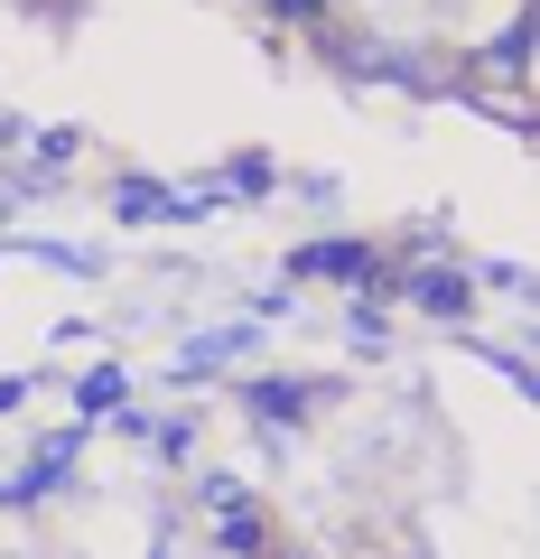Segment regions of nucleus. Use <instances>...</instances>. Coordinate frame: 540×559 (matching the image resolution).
Wrapping results in <instances>:
<instances>
[{
  "label": "nucleus",
  "mask_w": 540,
  "mask_h": 559,
  "mask_svg": "<svg viewBox=\"0 0 540 559\" xmlns=\"http://www.w3.org/2000/svg\"><path fill=\"white\" fill-rule=\"evenodd\" d=\"M299 280H382V252L373 242H355V234H326V242H299V261H289Z\"/></svg>",
  "instance_id": "nucleus-3"
},
{
  "label": "nucleus",
  "mask_w": 540,
  "mask_h": 559,
  "mask_svg": "<svg viewBox=\"0 0 540 559\" xmlns=\"http://www.w3.org/2000/svg\"><path fill=\"white\" fill-rule=\"evenodd\" d=\"M215 550H233V559H261V522H224V532H215Z\"/></svg>",
  "instance_id": "nucleus-8"
},
{
  "label": "nucleus",
  "mask_w": 540,
  "mask_h": 559,
  "mask_svg": "<svg viewBox=\"0 0 540 559\" xmlns=\"http://www.w3.org/2000/svg\"><path fill=\"white\" fill-rule=\"evenodd\" d=\"M400 299L429 308V318H466V271H447V261H410V271H400Z\"/></svg>",
  "instance_id": "nucleus-4"
},
{
  "label": "nucleus",
  "mask_w": 540,
  "mask_h": 559,
  "mask_svg": "<svg viewBox=\"0 0 540 559\" xmlns=\"http://www.w3.org/2000/svg\"><path fill=\"white\" fill-rule=\"evenodd\" d=\"M65 457H75V439H38V466L28 476H0V503H38L65 485Z\"/></svg>",
  "instance_id": "nucleus-5"
},
{
  "label": "nucleus",
  "mask_w": 540,
  "mask_h": 559,
  "mask_svg": "<svg viewBox=\"0 0 540 559\" xmlns=\"http://www.w3.org/2000/svg\"><path fill=\"white\" fill-rule=\"evenodd\" d=\"M521 57H531V20H513V28L494 38V66H521Z\"/></svg>",
  "instance_id": "nucleus-9"
},
{
  "label": "nucleus",
  "mask_w": 540,
  "mask_h": 559,
  "mask_svg": "<svg viewBox=\"0 0 540 559\" xmlns=\"http://www.w3.org/2000/svg\"><path fill=\"white\" fill-rule=\"evenodd\" d=\"M326 38V28H317ZM326 57L345 66V75H373V84H400V94H439L429 84V66L410 57V47H382V38H326Z\"/></svg>",
  "instance_id": "nucleus-1"
},
{
  "label": "nucleus",
  "mask_w": 540,
  "mask_h": 559,
  "mask_svg": "<svg viewBox=\"0 0 540 559\" xmlns=\"http://www.w3.org/2000/svg\"><path fill=\"white\" fill-rule=\"evenodd\" d=\"M121 392H131V382H121V364H94V373L75 382V401H84V411H112Z\"/></svg>",
  "instance_id": "nucleus-7"
},
{
  "label": "nucleus",
  "mask_w": 540,
  "mask_h": 559,
  "mask_svg": "<svg viewBox=\"0 0 540 559\" xmlns=\"http://www.w3.org/2000/svg\"><path fill=\"white\" fill-rule=\"evenodd\" d=\"M271 159H261V150H242V159H224V178H215V197H271Z\"/></svg>",
  "instance_id": "nucleus-6"
},
{
  "label": "nucleus",
  "mask_w": 540,
  "mask_h": 559,
  "mask_svg": "<svg viewBox=\"0 0 540 559\" xmlns=\"http://www.w3.org/2000/svg\"><path fill=\"white\" fill-rule=\"evenodd\" d=\"M233 401L252 419H271V429H289V419H308L317 401H336V382H308V373H252V382H233Z\"/></svg>",
  "instance_id": "nucleus-2"
}]
</instances>
